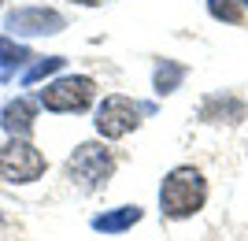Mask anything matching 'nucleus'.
Wrapping results in <instances>:
<instances>
[{"mask_svg":"<svg viewBox=\"0 0 248 241\" xmlns=\"http://www.w3.org/2000/svg\"><path fill=\"white\" fill-rule=\"evenodd\" d=\"M60 67H63V56H45V60H37L30 71L22 74V85L41 82V78H48V74H52V71H60Z\"/></svg>","mask_w":248,"mask_h":241,"instance_id":"ddd939ff","label":"nucleus"},{"mask_svg":"<svg viewBox=\"0 0 248 241\" xmlns=\"http://www.w3.org/2000/svg\"><path fill=\"white\" fill-rule=\"evenodd\" d=\"M207 11H211L215 19L230 22V26H241V22H245V11H241L237 0H207Z\"/></svg>","mask_w":248,"mask_h":241,"instance_id":"f8f14e48","label":"nucleus"},{"mask_svg":"<svg viewBox=\"0 0 248 241\" xmlns=\"http://www.w3.org/2000/svg\"><path fill=\"white\" fill-rule=\"evenodd\" d=\"M245 115H248L245 100L233 96V93H211V96H204V104H200V119H204V123H230L233 126Z\"/></svg>","mask_w":248,"mask_h":241,"instance_id":"0eeeda50","label":"nucleus"},{"mask_svg":"<svg viewBox=\"0 0 248 241\" xmlns=\"http://www.w3.org/2000/svg\"><path fill=\"white\" fill-rule=\"evenodd\" d=\"M41 175H45V156L26 137H11L0 148V178L4 182H37Z\"/></svg>","mask_w":248,"mask_h":241,"instance_id":"20e7f679","label":"nucleus"},{"mask_svg":"<svg viewBox=\"0 0 248 241\" xmlns=\"http://www.w3.org/2000/svg\"><path fill=\"white\" fill-rule=\"evenodd\" d=\"M93 123L100 137H126L130 130L141 126V104H134L130 96H104Z\"/></svg>","mask_w":248,"mask_h":241,"instance_id":"39448f33","label":"nucleus"},{"mask_svg":"<svg viewBox=\"0 0 248 241\" xmlns=\"http://www.w3.org/2000/svg\"><path fill=\"white\" fill-rule=\"evenodd\" d=\"M63 175L71 178V186H78L82 193H96V189L108 186V178L115 175V156L96 141H85L71 152Z\"/></svg>","mask_w":248,"mask_h":241,"instance_id":"f03ea898","label":"nucleus"},{"mask_svg":"<svg viewBox=\"0 0 248 241\" xmlns=\"http://www.w3.org/2000/svg\"><path fill=\"white\" fill-rule=\"evenodd\" d=\"M134 223H141V208H137V204H126V208H115V211L96 215L93 230H100V234H123V230H130Z\"/></svg>","mask_w":248,"mask_h":241,"instance_id":"1a4fd4ad","label":"nucleus"},{"mask_svg":"<svg viewBox=\"0 0 248 241\" xmlns=\"http://www.w3.org/2000/svg\"><path fill=\"white\" fill-rule=\"evenodd\" d=\"M0 126L8 130L11 137H26L33 130V104L30 100H11V104H4V112H0Z\"/></svg>","mask_w":248,"mask_h":241,"instance_id":"6e6552de","label":"nucleus"},{"mask_svg":"<svg viewBox=\"0 0 248 241\" xmlns=\"http://www.w3.org/2000/svg\"><path fill=\"white\" fill-rule=\"evenodd\" d=\"M186 78V67L182 63H174V60H163L159 67H155V93H174L178 89V82Z\"/></svg>","mask_w":248,"mask_h":241,"instance_id":"9b49d317","label":"nucleus"},{"mask_svg":"<svg viewBox=\"0 0 248 241\" xmlns=\"http://www.w3.org/2000/svg\"><path fill=\"white\" fill-rule=\"evenodd\" d=\"M0 4H4V0H0Z\"/></svg>","mask_w":248,"mask_h":241,"instance_id":"dca6fc26","label":"nucleus"},{"mask_svg":"<svg viewBox=\"0 0 248 241\" xmlns=\"http://www.w3.org/2000/svg\"><path fill=\"white\" fill-rule=\"evenodd\" d=\"M26 60H33L30 48L26 45H15V37H8V33H0V78H8L15 67H22Z\"/></svg>","mask_w":248,"mask_h":241,"instance_id":"9d476101","label":"nucleus"},{"mask_svg":"<svg viewBox=\"0 0 248 241\" xmlns=\"http://www.w3.org/2000/svg\"><path fill=\"white\" fill-rule=\"evenodd\" d=\"M241 4H245V8H248V0H241Z\"/></svg>","mask_w":248,"mask_h":241,"instance_id":"2eb2a0df","label":"nucleus"},{"mask_svg":"<svg viewBox=\"0 0 248 241\" xmlns=\"http://www.w3.org/2000/svg\"><path fill=\"white\" fill-rule=\"evenodd\" d=\"M74 4H85V8H96V4H104V0H74Z\"/></svg>","mask_w":248,"mask_h":241,"instance_id":"4468645a","label":"nucleus"},{"mask_svg":"<svg viewBox=\"0 0 248 241\" xmlns=\"http://www.w3.org/2000/svg\"><path fill=\"white\" fill-rule=\"evenodd\" d=\"M96 96V82L85 74H67L41 89V104L48 112H85Z\"/></svg>","mask_w":248,"mask_h":241,"instance_id":"7ed1b4c3","label":"nucleus"},{"mask_svg":"<svg viewBox=\"0 0 248 241\" xmlns=\"http://www.w3.org/2000/svg\"><path fill=\"white\" fill-rule=\"evenodd\" d=\"M67 26L56 8H15L4 22V30L19 33V37H41V33H60Z\"/></svg>","mask_w":248,"mask_h":241,"instance_id":"423d86ee","label":"nucleus"},{"mask_svg":"<svg viewBox=\"0 0 248 241\" xmlns=\"http://www.w3.org/2000/svg\"><path fill=\"white\" fill-rule=\"evenodd\" d=\"M207 200V182L197 167H174L159 186V208L170 219H189L193 211L204 208Z\"/></svg>","mask_w":248,"mask_h":241,"instance_id":"f257e3e1","label":"nucleus"}]
</instances>
